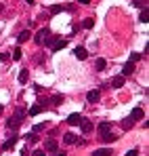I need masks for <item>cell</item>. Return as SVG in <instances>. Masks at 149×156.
I'll return each instance as SVG.
<instances>
[{
    "mask_svg": "<svg viewBox=\"0 0 149 156\" xmlns=\"http://www.w3.org/2000/svg\"><path fill=\"white\" fill-rule=\"evenodd\" d=\"M78 2H80V4H88L90 0H78Z\"/></svg>",
    "mask_w": 149,
    "mask_h": 156,
    "instance_id": "d6a6232c",
    "label": "cell"
},
{
    "mask_svg": "<svg viewBox=\"0 0 149 156\" xmlns=\"http://www.w3.org/2000/svg\"><path fill=\"white\" fill-rule=\"evenodd\" d=\"M15 144H17V137L13 135L11 139H6V141H4V144L0 146V150H13V146H15Z\"/></svg>",
    "mask_w": 149,
    "mask_h": 156,
    "instance_id": "277c9868",
    "label": "cell"
},
{
    "mask_svg": "<svg viewBox=\"0 0 149 156\" xmlns=\"http://www.w3.org/2000/svg\"><path fill=\"white\" fill-rule=\"evenodd\" d=\"M101 139H103V141H107V144H109V141H116V135H113V133H111V131H107V133H103V135H101Z\"/></svg>",
    "mask_w": 149,
    "mask_h": 156,
    "instance_id": "2e32d148",
    "label": "cell"
},
{
    "mask_svg": "<svg viewBox=\"0 0 149 156\" xmlns=\"http://www.w3.org/2000/svg\"><path fill=\"white\" fill-rule=\"evenodd\" d=\"M80 120H82L80 114H69V116H67V125H72V127H74V125H80Z\"/></svg>",
    "mask_w": 149,
    "mask_h": 156,
    "instance_id": "9c48e42d",
    "label": "cell"
},
{
    "mask_svg": "<svg viewBox=\"0 0 149 156\" xmlns=\"http://www.w3.org/2000/svg\"><path fill=\"white\" fill-rule=\"evenodd\" d=\"M27 78H29V72H27V70H21V72H19V82L25 84V82H27Z\"/></svg>",
    "mask_w": 149,
    "mask_h": 156,
    "instance_id": "ac0fdd59",
    "label": "cell"
},
{
    "mask_svg": "<svg viewBox=\"0 0 149 156\" xmlns=\"http://www.w3.org/2000/svg\"><path fill=\"white\" fill-rule=\"evenodd\" d=\"M124 76H116L113 78V80H111V87H113V89H122V87H124Z\"/></svg>",
    "mask_w": 149,
    "mask_h": 156,
    "instance_id": "ba28073f",
    "label": "cell"
},
{
    "mask_svg": "<svg viewBox=\"0 0 149 156\" xmlns=\"http://www.w3.org/2000/svg\"><path fill=\"white\" fill-rule=\"evenodd\" d=\"M49 36H50V30H49V27H42V30L36 34V38H34V40H36V44H42Z\"/></svg>",
    "mask_w": 149,
    "mask_h": 156,
    "instance_id": "7a4b0ae2",
    "label": "cell"
},
{
    "mask_svg": "<svg viewBox=\"0 0 149 156\" xmlns=\"http://www.w3.org/2000/svg\"><path fill=\"white\" fill-rule=\"evenodd\" d=\"M52 156H65V152H52Z\"/></svg>",
    "mask_w": 149,
    "mask_h": 156,
    "instance_id": "1f68e13d",
    "label": "cell"
},
{
    "mask_svg": "<svg viewBox=\"0 0 149 156\" xmlns=\"http://www.w3.org/2000/svg\"><path fill=\"white\" fill-rule=\"evenodd\" d=\"M107 131H111V125H109V122H101L99 125V135L107 133Z\"/></svg>",
    "mask_w": 149,
    "mask_h": 156,
    "instance_id": "e0dca14e",
    "label": "cell"
},
{
    "mask_svg": "<svg viewBox=\"0 0 149 156\" xmlns=\"http://www.w3.org/2000/svg\"><path fill=\"white\" fill-rule=\"evenodd\" d=\"M76 57H78V59H86V57H88V51H86V49H84V47H76Z\"/></svg>",
    "mask_w": 149,
    "mask_h": 156,
    "instance_id": "30bf717a",
    "label": "cell"
},
{
    "mask_svg": "<svg viewBox=\"0 0 149 156\" xmlns=\"http://www.w3.org/2000/svg\"><path fill=\"white\" fill-rule=\"evenodd\" d=\"M99 97H101V93L95 89V91H88V95H86V99L90 101V104H97L99 101Z\"/></svg>",
    "mask_w": 149,
    "mask_h": 156,
    "instance_id": "5b68a950",
    "label": "cell"
},
{
    "mask_svg": "<svg viewBox=\"0 0 149 156\" xmlns=\"http://www.w3.org/2000/svg\"><path fill=\"white\" fill-rule=\"evenodd\" d=\"M126 156H139V152L137 150H130V152H126Z\"/></svg>",
    "mask_w": 149,
    "mask_h": 156,
    "instance_id": "4dcf8cb0",
    "label": "cell"
},
{
    "mask_svg": "<svg viewBox=\"0 0 149 156\" xmlns=\"http://www.w3.org/2000/svg\"><path fill=\"white\" fill-rule=\"evenodd\" d=\"M105 66H107V63H105V59H103V57H99V59H97V63H95V68H97V70H105Z\"/></svg>",
    "mask_w": 149,
    "mask_h": 156,
    "instance_id": "ffe728a7",
    "label": "cell"
},
{
    "mask_svg": "<svg viewBox=\"0 0 149 156\" xmlns=\"http://www.w3.org/2000/svg\"><path fill=\"white\" fill-rule=\"evenodd\" d=\"M139 19H141L143 23H147V21H149V13H147V9H143V11H141V15H139Z\"/></svg>",
    "mask_w": 149,
    "mask_h": 156,
    "instance_id": "44dd1931",
    "label": "cell"
},
{
    "mask_svg": "<svg viewBox=\"0 0 149 156\" xmlns=\"http://www.w3.org/2000/svg\"><path fill=\"white\" fill-rule=\"evenodd\" d=\"M61 101H63V97H61V95H52V97H50V104H52V105H59Z\"/></svg>",
    "mask_w": 149,
    "mask_h": 156,
    "instance_id": "603a6c76",
    "label": "cell"
},
{
    "mask_svg": "<svg viewBox=\"0 0 149 156\" xmlns=\"http://www.w3.org/2000/svg\"><path fill=\"white\" fill-rule=\"evenodd\" d=\"M93 156H111V150L109 148H99V150H95Z\"/></svg>",
    "mask_w": 149,
    "mask_h": 156,
    "instance_id": "9a60e30c",
    "label": "cell"
},
{
    "mask_svg": "<svg viewBox=\"0 0 149 156\" xmlns=\"http://www.w3.org/2000/svg\"><path fill=\"white\" fill-rule=\"evenodd\" d=\"M130 118L137 122V120H141V118H145V112H143V108H134L132 112H130Z\"/></svg>",
    "mask_w": 149,
    "mask_h": 156,
    "instance_id": "3957f363",
    "label": "cell"
},
{
    "mask_svg": "<svg viewBox=\"0 0 149 156\" xmlns=\"http://www.w3.org/2000/svg\"><path fill=\"white\" fill-rule=\"evenodd\" d=\"M134 6H139V9H147V0H134Z\"/></svg>",
    "mask_w": 149,
    "mask_h": 156,
    "instance_id": "d4e9b609",
    "label": "cell"
},
{
    "mask_svg": "<svg viewBox=\"0 0 149 156\" xmlns=\"http://www.w3.org/2000/svg\"><path fill=\"white\" fill-rule=\"evenodd\" d=\"M0 61L8 63V61H11V55H8V53H2V55H0Z\"/></svg>",
    "mask_w": 149,
    "mask_h": 156,
    "instance_id": "4316f807",
    "label": "cell"
},
{
    "mask_svg": "<svg viewBox=\"0 0 149 156\" xmlns=\"http://www.w3.org/2000/svg\"><path fill=\"white\" fill-rule=\"evenodd\" d=\"M29 38H32V32H29V30H23V32L19 34V38H17V40H19V44H23L25 40H29Z\"/></svg>",
    "mask_w": 149,
    "mask_h": 156,
    "instance_id": "7c38bea8",
    "label": "cell"
},
{
    "mask_svg": "<svg viewBox=\"0 0 149 156\" xmlns=\"http://www.w3.org/2000/svg\"><path fill=\"white\" fill-rule=\"evenodd\" d=\"M63 144H67V146H69V144H76V135L74 133H65V135H63Z\"/></svg>",
    "mask_w": 149,
    "mask_h": 156,
    "instance_id": "5bb4252c",
    "label": "cell"
},
{
    "mask_svg": "<svg viewBox=\"0 0 149 156\" xmlns=\"http://www.w3.org/2000/svg\"><path fill=\"white\" fill-rule=\"evenodd\" d=\"M13 59H15V61L21 59V49H15V51H13Z\"/></svg>",
    "mask_w": 149,
    "mask_h": 156,
    "instance_id": "484cf974",
    "label": "cell"
},
{
    "mask_svg": "<svg viewBox=\"0 0 149 156\" xmlns=\"http://www.w3.org/2000/svg\"><path fill=\"white\" fill-rule=\"evenodd\" d=\"M27 2H29V4H32V2H34V0H27Z\"/></svg>",
    "mask_w": 149,
    "mask_h": 156,
    "instance_id": "e575fe53",
    "label": "cell"
},
{
    "mask_svg": "<svg viewBox=\"0 0 149 156\" xmlns=\"http://www.w3.org/2000/svg\"><path fill=\"white\" fill-rule=\"evenodd\" d=\"M25 114H27V112L19 108V110H17V112H15V114H13V116H11L8 120H6V129H13V131H15L17 127H19V125H21V122H23Z\"/></svg>",
    "mask_w": 149,
    "mask_h": 156,
    "instance_id": "6da1fadb",
    "label": "cell"
},
{
    "mask_svg": "<svg viewBox=\"0 0 149 156\" xmlns=\"http://www.w3.org/2000/svg\"><path fill=\"white\" fill-rule=\"evenodd\" d=\"M32 156H46V154H44V150H34Z\"/></svg>",
    "mask_w": 149,
    "mask_h": 156,
    "instance_id": "f1b7e54d",
    "label": "cell"
},
{
    "mask_svg": "<svg viewBox=\"0 0 149 156\" xmlns=\"http://www.w3.org/2000/svg\"><path fill=\"white\" fill-rule=\"evenodd\" d=\"M132 72H134V63H132V61L124 63V68H122V76H130Z\"/></svg>",
    "mask_w": 149,
    "mask_h": 156,
    "instance_id": "8992f818",
    "label": "cell"
},
{
    "mask_svg": "<svg viewBox=\"0 0 149 156\" xmlns=\"http://www.w3.org/2000/svg\"><path fill=\"white\" fill-rule=\"evenodd\" d=\"M40 112H42V104H34L29 110H27V114H29V116H38Z\"/></svg>",
    "mask_w": 149,
    "mask_h": 156,
    "instance_id": "52a82bcc",
    "label": "cell"
},
{
    "mask_svg": "<svg viewBox=\"0 0 149 156\" xmlns=\"http://www.w3.org/2000/svg\"><path fill=\"white\" fill-rule=\"evenodd\" d=\"M132 125H134V120H132V118H124V120H122V127H124V129L132 127Z\"/></svg>",
    "mask_w": 149,
    "mask_h": 156,
    "instance_id": "cb8c5ba5",
    "label": "cell"
},
{
    "mask_svg": "<svg viewBox=\"0 0 149 156\" xmlns=\"http://www.w3.org/2000/svg\"><path fill=\"white\" fill-rule=\"evenodd\" d=\"M80 125H82V133H90V131H93V122H90V120H84V118H82Z\"/></svg>",
    "mask_w": 149,
    "mask_h": 156,
    "instance_id": "8fae6325",
    "label": "cell"
},
{
    "mask_svg": "<svg viewBox=\"0 0 149 156\" xmlns=\"http://www.w3.org/2000/svg\"><path fill=\"white\" fill-rule=\"evenodd\" d=\"M139 59H141V55H139V53H132V55H130V61H132V63H134V61H139Z\"/></svg>",
    "mask_w": 149,
    "mask_h": 156,
    "instance_id": "83f0119b",
    "label": "cell"
},
{
    "mask_svg": "<svg viewBox=\"0 0 149 156\" xmlns=\"http://www.w3.org/2000/svg\"><path fill=\"white\" fill-rule=\"evenodd\" d=\"M0 112H2V105H0Z\"/></svg>",
    "mask_w": 149,
    "mask_h": 156,
    "instance_id": "d590c367",
    "label": "cell"
},
{
    "mask_svg": "<svg viewBox=\"0 0 149 156\" xmlns=\"http://www.w3.org/2000/svg\"><path fill=\"white\" fill-rule=\"evenodd\" d=\"M67 6H59V4H55V6H50V13L52 15H57V13H61V11H65Z\"/></svg>",
    "mask_w": 149,
    "mask_h": 156,
    "instance_id": "7402d4cb",
    "label": "cell"
},
{
    "mask_svg": "<svg viewBox=\"0 0 149 156\" xmlns=\"http://www.w3.org/2000/svg\"><path fill=\"white\" fill-rule=\"evenodd\" d=\"M44 150H46V152H57V141H55V139H49V141L44 144Z\"/></svg>",
    "mask_w": 149,
    "mask_h": 156,
    "instance_id": "4fadbf2b",
    "label": "cell"
},
{
    "mask_svg": "<svg viewBox=\"0 0 149 156\" xmlns=\"http://www.w3.org/2000/svg\"><path fill=\"white\" fill-rule=\"evenodd\" d=\"M44 129V125H36V127H34V133H38V131H42Z\"/></svg>",
    "mask_w": 149,
    "mask_h": 156,
    "instance_id": "f546056e",
    "label": "cell"
},
{
    "mask_svg": "<svg viewBox=\"0 0 149 156\" xmlns=\"http://www.w3.org/2000/svg\"><path fill=\"white\" fill-rule=\"evenodd\" d=\"M82 27H84V30L95 27V19H90V17H88V19H84V21H82Z\"/></svg>",
    "mask_w": 149,
    "mask_h": 156,
    "instance_id": "d6986e66",
    "label": "cell"
},
{
    "mask_svg": "<svg viewBox=\"0 0 149 156\" xmlns=\"http://www.w3.org/2000/svg\"><path fill=\"white\" fill-rule=\"evenodd\" d=\"M0 13H2V2H0Z\"/></svg>",
    "mask_w": 149,
    "mask_h": 156,
    "instance_id": "836d02e7",
    "label": "cell"
}]
</instances>
